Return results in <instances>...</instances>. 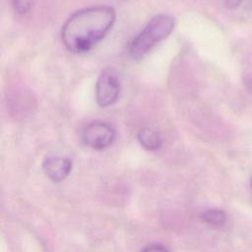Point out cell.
<instances>
[{
	"instance_id": "277c9868",
	"label": "cell",
	"mask_w": 252,
	"mask_h": 252,
	"mask_svg": "<svg viewBox=\"0 0 252 252\" xmlns=\"http://www.w3.org/2000/svg\"><path fill=\"white\" fill-rule=\"evenodd\" d=\"M120 84L112 69L103 70L95 84V99L99 106L107 107L113 104L119 95Z\"/></svg>"
},
{
	"instance_id": "5b68a950",
	"label": "cell",
	"mask_w": 252,
	"mask_h": 252,
	"mask_svg": "<svg viewBox=\"0 0 252 252\" xmlns=\"http://www.w3.org/2000/svg\"><path fill=\"white\" fill-rule=\"evenodd\" d=\"M42 170L52 182H61L71 173L72 161L66 157H48L42 162Z\"/></svg>"
},
{
	"instance_id": "ba28073f",
	"label": "cell",
	"mask_w": 252,
	"mask_h": 252,
	"mask_svg": "<svg viewBox=\"0 0 252 252\" xmlns=\"http://www.w3.org/2000/svg\"><path fill=\"white\" fill-rule=\"evenodd\" d=\"M14 7L18 13H26L30 7L29 0H14Z\"/></svg>"
},
{
	"instance_id": "30bf717a",
	"label": "cell",
	"mask_w": 252,
	"mask_h": 252,
	"mask_svg": "<svg viewBox=\"0 0 252 252\" xmlns=\"http://www.w3.org/2000/svg\"><path fill=\"white\" fill-rule=\"evenodd\" d=\"M241 3V0H224V4L229 9L236 8Z\"/></svg>"
},
{
	"instance_id": "9c48e42d",
	"label": "cell",
	"mask_w": 252,
	"mask_h": 252,
	"mask_svg": "<svg viewBox=\"0 0 252 252\" xmlns=\"http://www.w3.org/2000/svg\"><path fill=\"white\" fill-rule=\"evenodd\" d=\"M141 252H170L166 247L160 244H152L145 247Z\"/></svg>"
},
{
	"instance_id": "3957f363",
	"label": "cell",
	"mask_w": 252,
	"mask_h": 252,
	"mask_svg": "<svg viewBox=\"0 0 252 252\" xmlns=\"http://www.w3.org/2000/svg\"><path fill=\"white\" fill-rule=\"evenodd\" d=\"M114 128L102 121H94L86 126L82 133V140L88 147L94 150L108 148L115 140Z\"/></svg>"
},
{
	"instance_id": "52a82bcc",
	"label": "cell",
	"mask_w": 252,
	"mask_h": 252,
	"mask_svg": "<svg viewBox=\"0 0 252 252\" xmlns=\"http://www.w3.org/2000/svg\"><path fill=\"white\" fill-rule=\"evenodd\" d=\"M201 219L212 226H221L226 221V215L220 209H209L201 214Z\"/></svg>"
},
{
	"instance_id": "8992f818",
	"label": "cell",
	"mask_w": 252,
	"mask_h": 252,
	"mask_svg": "<svg viewBox=\"0 0 252 252\" xmlns=\"http://www.w3.org/2000/svg\"><path fill=\"white\" fill-rule=\"evenodd\" d=\"M137 138L140 145L147 151H157L162 144V139L159 133L151 128H144L140 130Z\"/></svg>"
},
{
	"instance_id": "8fae6325",
	"label": "cell",
	"mask_w": 252,
	"mask_h": 252,
	"mask_svg": "<svg viewBox=\"0 0 252 252\" xmlns=\"http://www.w3.org/2000/svg\"><path fill=\"white\" fill-rule=\"evenodd\" d=\"M250 188H251V190H252V177H251V179H250Z\"/></svg>"
},
{
	"instance_id": "7a4b0ae2",
	"label": "cell",
	"mask_w": 252,
	"mask_h": 252,
	"mask_svg": "<svg viewBox=\"0 0 252 252\" xmlns=\"http://www.w3.org/2000/svg\"><path fill=\"white\" fill-rule=\"evenodd\" d=\"M174 29V20L167 15L153 18L148 25L133 38L129 45L132 58L140 59L146 55L157 43L165 39Z\"/></svg>"
},
{
	"instance_id": "6da1fadb",
	"label": "cell",
	"mask_w": 252,
	"mask_h": 252,
	"mask_svg": "<svg viewBox=\"0 0 252 252\" xmlns=\"http://www.w3.org/2000/svg\"><path fill=\"white\" fill-rule=\"evenodd\" d=\"M115 18V11L110 6H95L77 11L62 27V41L74 53L88 52L107 34Z\"/></svg>"
}]
</instances>
